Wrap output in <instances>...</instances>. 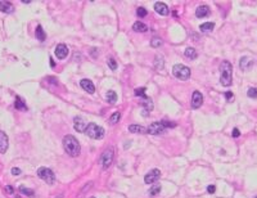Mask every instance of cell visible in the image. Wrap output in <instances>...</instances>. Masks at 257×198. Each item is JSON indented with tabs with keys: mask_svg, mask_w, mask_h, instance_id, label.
Segmentation results:
<instances>
[{
	"mask_svg": "<svg viewBox=\"0 0 257 198\" xmlns=\"http://www.w3.org/2000/svg\"><path fill=\"white\" fill-rule=\"evenodd\" d=\"M247 95L250 98H257V88H250L247 91Z\"/></svg>",
	"mask_w": 257,
	"mask_h": 198,
	"instance_id": "1f68e13d",
	"label": "cell"
},
{
	"mask_svg": "<svg viewBox=\"0 0 257 198\" xmlns=\"http://www.w3.org/2000/svg\"><path fill=\"white\" fill-rule=\"evenodd\" d=\"M239 135H241V133H239V130H238V129L235 127L234 130H233V136H234V138H238Z\"/></svg>",
	"mask_w": 257,
	"mask_h": 198,
	"instance_id": "ab89813d",
	"label": "cell"
},
{
	"mask_svg": "<svg viewBox=\"0 0 257 198\" xmlns=\"http://www.w3.org/2000/svg\"><path fill=\"white\" fill-rule=\"evenodd\" d=\"M172 73L176 79L180 80H188L190 77V68H188L184 64H175L172 68Z\"/></svg>",
	"mask_w": 257,
	"mask_h": 198,
	"instance_id": "5b68a950",
	"label": "cell"
},
{
	"mask_svg": "<svg viewBox=\"0 0 257 198\" xmlns=\"http://www.w3.org/2000/svg\"><path fill=\"white\" fill-rule=\"evenodd\" d=\"M133 30L136 31V32H145V31H148V26L147 24H144L143 22H135L134 26H133Z\"/></svg>",
	"mask_w": 257,
	"mask_h": 198,
	"instance_id": "ffe728a7",
	"label": "cell"
},
{
	"mask_svg": "<svg viewBox=\"0 0 257 198\" xmlns=\"http://www.w3.org/2000/svg\"><path fill=\"white\" fill-rule=\"evenodd\" d=\"M5 191H7L8 193H9V194H13V193H14V191H13V188H12L11 185H7V187H5Z\"/></svg>",
	"mask_w": 257,
	"mask_h": 198,
	"instance_id": "f35d334b",
	"label": "cell"
},
{
	"mask_svg": "<svg viewBox=\"0 0 257 198\" xmlns=\"http://www.w3.org/2000/svg\"><path fill=\"white\" fill-rule=\"evenodd\" d=\"M233 97H234V95H233V93H231V91H226V93H225V98H226L228 100L233 99Z\"/></svg>",
	"mask_w": 257,
	"mask_h": 198,
	"instance_id": "74e56055",
	"label": "cell"
},
{
	"mask_svg": "<svg viewBox=\"0 0 257 198\" xmlns=\"http://www.w3.org/2000/svg\"><path fill=\"white\" fill-rule=\"evenodd\" d=\"M159 192H161V185H159V184H153V185L150 187V189H149V194H150L152 197L159 194Z\"/></svg>",
	"mask_w": 257,
	"mask_h": 198,
	"instance_id": "484cf974",
	"label": "cell"
},
{
	"mask_svg": "<svg viewBox=\"0 0 257 198\" xmlns=\"http://www.w3.org/2000/svg\"><path fill=\"white\" fill-rule=\"evenodd\" d=\"M135 95H136V97H140V98H144V97H145V88L135 89Z\"/></svg>",
	"mask_w": 257,
	"mask_h": 198,
	"instance_id": "d6a6232c",
	"label": "cell"
},
{
	"mask_svg": "<svg viewBox=\"0 0 257 198\" xmlns=\"http://www.w3.org/2000/svg\"><path fill=\"white\" fill-rule=\"evenodd\" d=\"M12 174H13L14 176H18V175H21V170H20L18 167H13V169H12Z\"/></svg>",
	"mask_w": 257,
	"mask_h": 198,
	"instance_id": "d590c367",
	"label": "cell"
},
{
	"mask_svg": "<svg viewBox=\"0 0 257 198\" xmlns=\"http://www.w3.org/2000/svg\"><path fill=\"white\" fill-rule=\"evenodd\" d=\"M213 27H215V24H213L212 22H206V23L201 24L199 30H201L202 32H210V31H212V30H213Z\"/></svg>",
	"mask_w": 257,
	"mask_h": 198,
	"instance_id": "603a6c76",
	"label": "cell"
},
{
	"mask_svg": "<svg viewBox=\"0 0 257 198\" xmlns=\"http://www.w3.org/2000/svg\"><path fill=\"white\" fill-rule=\"evenodd\" d=\"M253 66V59H251L250 57H242L241 62H239V67L243 71H248L250 68Z\"/></svg>",
	"mask_w": 257,
	"mask_h": 198,
	"instance_id": "5bb4252c",
	"label": "cell"
},
{
	"mask_svg": "<svg viewBox=\"0 0 257 198\" xmlns=\"http://www.w3.org/2000/svg\"><path fill=\"white\" fill-rule=\"evenodd\" d=\"M120 118H121V113H120V112L117 111V112H115V113L109 117V122L112 124V125H115V124H117L120 121Z\"/></svg>",
	"mask_w": 257,
	"mask_h": 198,
	"instance_id": "4316f807",
	"label": "cell"
},
{
	"mask_svg": "<svg viewBox=\"0 0 257 198\" xmlns=\"http://www.w3.org/2000/svg\"><path fill=\"white\" fill-rule=\"evenodd\" d=\"M107 63H108L109 68H111V70H112V71L117 70V62H116V59H115V58H108Z\"/></svg>",
	"mask_w": 257,
	"mask_h": 198,
	"instance_id": "f546056e",
	"label": "cell"
},
{
	"mask_svg": "<svg viewBox=\"0 0 257 198\" xmlns=\"http://www.w3.org/2000/svg\"><path fill=\"white\" fill-rule=\"evenodd\" d=\"M35 36L39 41H44L46 39V33L44 32V30H42L41 26H37L36 30H35Z\"/></svg>",
	"mask_w": 257,
	"mask_h": 198,
	"instance_id": "44dd1931",
	"label": "cell"
},
{
	"mask_svg": "<svg viewBox=\"0 0 257 198\" xmlns=\"http://www.w3.org/2000/svg\"><path fill=\"white\" fill-rule=\"evenodd\" d=\"M73 121H75V124H73L75 130L79 133H85V130H86V127H88L86 122H85L81 117H75Z\"/></svg>",
	"mask_w": 257,
	"mask_h": 198,
	"instance_id": "8fae6325",
	"label": "cell"
},
{
	"mask_svg": "<svg viewBox=\"0 0 257 198\" xmlns=\"http://www.w3.org/2000/svg\"><path fill=\"white\" fill-rule=\"evenodd\" d=\"M215 191H216V187H215V185H208V187H207V192H208L210 194L215 193Z\"/></svg>",
	"mask_w": 257,
	"mask_h": 198,
	"instance_id": "8d00e7d4",
	"label": "cell"
},
{
	"mask_svg": "<svg viewBox=\"0 0 257 198\" xmlns=\"http://www.w3.org/2000/svg\"><path fill=\"white\" fill-rule=\"evenodd\" d=\"M91 198H94V197H91Z\"/></svg>",
	"mask_w": 257,
	"mask_h": 198,
	"instance_id": "b9f144b4",
	"label": "cell"
},
{
	"mask_svg": "<svg viewBox=\"0 0 257 198\" xmlns=\"http://www.w3.org/2000/svg\"><path fill=\"white\" fill-rule=\"evenodd\" d=\"M14 107L17 109H26V106L23 104V102L21 100L20 97H15V102H14Z\"/></svg>",
	"mask_w": 257,
	"mask_h": 198,
	"instance_id": "83f0119b",
	"label": "cell"
},
{
	"mask_svg": "<svg viewBox=\"0 0 257 198\" xmlns=\"http://www.w3.org/2000/svg\"><path fill=\"white\" fill-rule=\"evenodd\" d=\"M85 134L90 136L91 139H102L104 136V129L94 122H90L86 127V130H85Z\"/></svg>",
	"mask_w": 257,
	"mask_h": 198,
	"instance_id": "3957f363",
	"label": "cell"
},
{
	"mask_svg": "<svg viewBox=\"0 0 257 198\" xmlns=\"http://www.w3.org/2000/svg\"><path fill=\"white\" fill-rule=\"evenodd\" d=\"M20 192L23 193V194H26L27 197H31V198L35 197V192H33L32 189H28V188H26V187H23V185L20 187Z\"/></svg>",
	"mask_w": 257,
	"mask_h": 198,
	"instance_id": "d4e9b609",
	"label": "cell"
},
{
	"mask_svg": "<svg viewBox=\"0 0 257 198\" xmlns=\"http://www.w3.org/2000/svg\"><path fill=\"white\" fill-rule=\"evenodd\" d=\"M13 5L9 2H0V11L4 13H12L13 12Z\"/></svg>",
	"mask_w": 257,
	"mask_h": 198,
	"instance_id": "d6986e66",
	"label": "cell"
},
{
	"mask_svg": "<svg viewBox=\"0 0 257 198\" xmlns=\"http://www.w3.org/2000/svg\"><path fill=\"white\" fill-rule=\"evenodd\" d=\"M202 103H203V95H202V93L195 90L193 93V98H192V108H194V109L199 108L202 106Z\"/></svg>",
	"mask_w": 257,
	"mask_h": 198,
	"instance_id": "30bf717a",
	"label": "cell"
},
{
	"mask_svg": "<svg viewBox=\"0 0 257 198\" xmlns=\"http://www.w3.org/2000/svg\"><path fill=\"white\" fill-rule=\"evenodd\" d=\"M184 54H185L186 58H189V59H195L197 57H198V53H197V50L194 48H186Z\"/></svg>",
	"mask_w": 257,
	"mask_h": 198,
	"instance_id": "7402d4cb",
	"label": "cell"
},
{
	"mask_svg": "<svg viewBox=\"0 0 257 198\" xmlns=\"http://www.w3.org/2000/svg\"><path fill=\"white\" fill-rule=\"evenodd\" d=\"M63 148L64 151L70 154L71 157H76L80 154V151H81V147H80V143L79 140L76 139L75 136L72 135H66L63 138Z\"/></svg>",
	"mask_w": 257,
	"mask_h": 198,
	"instance_id": "6da1fadb",
	"label": "cell"
},
{
	"mask_svg": "<svg viewBox=\"0 0 257 198\" xmlns=\"http://www.w3.org/2000/svg\"><path fill=\"white\" fill-rule=\"evenodd\" d=\"M161 122H162V125H163L165 127H175V126H176V124H175V122H170V121H165V120H163V121H161Z\"/></svg>",
	"mask_w": 257,
	"mask_h": 198,
	"instance_id": "e575fe53",
	"label": "cell"
},
{
	"mask_svg": "<svg viewBox=\"0 0 257 198\" xmlns=\"http://www.w3.org/2000/svg\"><path fill=\"white\" fill-rule=\"evenodd\" d=\"M80 85H81V88L85 90V91H88L89 94H93L94 91H95V86H94V84L93 81H90L89 79H84L80 81Z\"/></svg>",
	"mask_w": 257,
	"mask_h": 198,
	"instance_id": "4fadbf2b",
	"label": "cell"
},
{
	"mask_svg": "<svg viewBox=\"0 0 257 198\" xmlns=\"http://www.w3.org/2000/svg\"><path fill=\"white\" fill-rule=\"evenodd\" d=\"M68 51H70V50H68L67 45H64V44H58L55 46L54 53H55V55H57L58 59H64L68 55Z\"/></svg>",
	"mask_w": 257,
	"mask_h": 198,
	"instance_id": "9c48e42d",
	"label": "cell"
},
{
	"mask_svg": "<svg viewBox=\"0 0 257 198\" xmlns=\"http://www.w3.org/2000/svg\"><path fill=\"white\" fill-rule=\"evenodd\" d=\"M156 68L157 70H162V68H163V58L161 55L156 57Z\"/></svg>",
	"mask_w": 257,
	"mask_h": 198,
	"instance_id": "f1b7e54d",
	"label": "cell"
},
{
	"mask_svg": "<svg viewBox=\"0 0 257 198\" xmlns=\"http://www.w3.org/2000/svg\"><path fill=\"white\" fill-rule=\"evenodd\" d=\"M37 176L40 179H42L49 185H53L55 183V175H54L53 171H51L50 169H48V167H40L37 170Z\"/></svg>",
	"mask_w": 257,
	"mask_h": 198,
	"instance_id": "277c9868",
	"label": "cell"
},
{
	"mask_svg": "<svg viewBox=\"0 0 257 198\" xmlns=\"http://www.w3.org/2000/svg\"><path fill=\"white\" fill-rule=\"evenodd\" d=\"M113 156H115V152H113V148L109 147L107 148L104 152H103L102 157H100V163H102V167L103 169H108L113 162Z\"/></svg>",
	"mask_w": 257,
	"mask_h": 198,
	"instance_id": "8992f818",
	"label": "cell"
},
{
	"mask_svg": "<svg viewBox=\"0 0 257 198\" xmlns=\"http://www.w3.org/2000/svg\"><path fill=\"white\" fill-rule=\"evenodd\" d=\"M136 14H138L139 17H145L148 14V12H147V9H145V8H143V7H140V8H138V11H136Z\"/></svg>",
	"mask_w": 257,
	"mask_h": 198,
	"instance_id": "836d02e7",
	"label": "cell"
},
{
	"mask_svg": "<svg viewBox=\"0 0 257 198\" xmlns=\"http://www.w3.org/2000/svg\"><path fill=\"white\" fill-rule=\"evenodd\" d=\"M142 106L144 107V112H150L153 109V102L150 98H148L147 95H145L143 98V102H142Z\"/></svg>",
	"mask_w": 257,
	"mask_h": 198,
	"instance_id": "ac0fdd59",
	"label": "cell"
},
{
	"mask_svg": "<svg viewBox=\"0 0 257 198\" xmlns=\"http://www.w3.org/2000/svg\"><path fill=\"white\" fill-rule=\"evenodd\" d=\"M150 45H152L153 48H159V46L162 45V40H161L159 37H154V39L150 41Z\"/></svg>",
	"mask_w": 257,
	"mask_h": 198,
	"instance_id": "4dcf8cb0",
	"label": "cell"
},
{
	"mask_svg": "<svg viewBox=\"0 0 257 198\" xmlns=\"http://www.w3.org/2000/svg\"><path fill=\"white\" fill-rule=\"evenodd\" d=\"M107 100H108V103H111V104L116 103V102H117V94H116V91L109 90V91L107 93Z\"/></svg>",
	"mask_w": 257,
	"mask_h": 198,
	"instance_id": "cb8c5ba5",
	"label": "cell"
},
{
	"mask_svg": "<svg viewBox=\"0 0 257 198\" xmlns=\"http://www.w3.org/2000/svg\"><path fill=\"white\" fill-rule=\"evenodd\" d=\"M154 9H156V12L161 15H167L168 14V7L165 4V3H162V2H157L156 4H154Z\"/></svg>",
	"mask_w": 257,
	"mask_h": 198,
	"instance_id": "9a60e30c",
	"label": "cell"
},
{
	"mask_svg": "<svg viewBox=\"0 0 257 198\" xmlns=\"http://www.w3.org/2000/svg\"><path fill=\"white\" fill-rule=\"evenodd\" d=\"M159 176H161V171L158 169H153L144 176V183L145 184H153L159 179Z\"/></svg>",
	"mask_w": 257,
	"mask_h": 198,
	"instance_id": "52a82bcc",
	"label": "cell"
},
{
	"mask_svg": "<svg viewBox=\"0 0 257 198\" xmlns=\"http://www.w3.org/2000/svg\"><path fill=\"white\" fill-rule=\"evenodd\" d=\"M165 126L162 125V122H152L149 126H148V134H152V135H158V134H162L165 131Z\"/></svg>",
	"mask_w": 257,
	"mask_h": 198,
	"instance_id": "ba28073f",
	"label": "cell"
},
{
	"mask_svg": "<svg viewBox=\"0 0 257 198\" xmlns=\"http://www.w3.org/2000/svg\"><path fill=\"white\" fill-rule=\"evenodd\" d=\"M253 198H257V196H256V197H253Z\"/></svg>",
	"mask_w": 257,
	"mask_h": 198,
	"instance_id": "60d3db41",
	"label": "cell"
},
{
	"mask_svg": "<svg viewBox=\"0 0 257 198\" xmlns=\"http://www.w3.org/2000/svg\"><path fill=\"white\" fill-rule=\"evenodd\" d=\"M221 76H220V82L222 86H230L233 82V66L230 62L224 61L220 66Z\"/></svg>",
	"mask_w": 257,
	"mask_h": 198,
	"instance_id": "7a4b0ae2",
	"label": "cell"
},
{
	"mask_svg": "<svg viewBox=\"0 0 257 198\" xmlns=\"http://www.w3.org/2000/svg\"><path fill=\"white\" fill-rule=\"evenodd\" d=\"M9 145V139L4 131H0V153H5Z\"/></svg>",
	"mask_w": 257,
	"mask_h": 198,
	"instance_id": "7c38bea8",
	"label": "cell"
},
{
	"mask_svg": "<svg viewBox=\"0 0 257 198\" xmlns=\"http://www.w3.org/2000/svg\"><path fill=\"white\" fill-rule=\"evenodd\" d=\"M128 131L134 134H148V130L144 126L140 125H130L128 126Z\"/></svg>",
	"mask_w": 257,
	"mask_h": 198,
	"instance_id": "e0dca14e",
	"label": "cell"
},
{
	"mask_svg": "<svg viewBox=\"0 0 257 198\" xmlns=\"http://www.w3.org/2000/svg\"><path fill=\"white\" fill-rule=\"evenodd\" d=\"M195 15L198 18H204V17H208L210 15V8L207 5H201L197 8L195 11Z\"/></svg>",
	"mask_w": 257,
	"mask_h": 198,
	"instance_id": "2e32d148",
	"label": "cell"
}]
</instances>
